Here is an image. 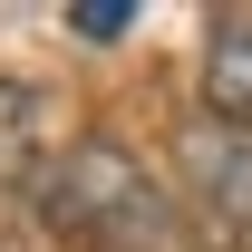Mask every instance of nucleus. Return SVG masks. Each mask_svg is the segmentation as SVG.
<instances>
[{"label":"nucleus","mask_w":252,"mask_h":252,"mask_svg":"<svg viewBox=\"0 0 252 252\" xmlns=\"http://www.w3.org/2000/svg\"><path fill=\"white\" fill-rule=\"evenodd\" d=\"M39 223L59 233L68 252H165L175 243V204L146 165L107 146V136H78L49 175H39Z\"/></svg>","instance_id":"obj_1"},{"label":"nucleus","mask_w":252,"mask_h":252,"mask_svg":"<svg viewBox=\"0 0 252 252\" xmlns=\"http://www.w3.org/2000/svg\"><path fill=\"white\" fill-rule=\"evenodd\" d=\"M49 165H59V156H49V107H39V88L0 78V194H10V185L39 194Z\"/></svg>","instance_id":"obj_2"},{"label":"nucleus","mask_w":252,"mask_h":252,"mask_svg":"<svg viewBox=\"0 0 252 252\" xmlns=\"http://www.w3.org/2000/svg\"><path fill=\"white\" fill-rule=\"evenodd\" d=\"M204 97H214L223 126H243V136H252V10L214 20V39H204Z\"/></svg>","instance_id":"obj_3"},{"label":"nucleus","mask_w":252,"mask_h":252,"mask_svg":"<svg viewBox=\"0 0 252 252\" xmlns=\"http://www.w3.org/2000/svg\"><path fill=\"white\" fill-rule=\"evenodd\" d=\"M194 185H204L214 223L252 233V136H194Z\"/></svg>","instance_id":"obj_4"},{"label":"nucleus","mask_w":252,"mask_h":252,"mask_svg":"<svg viewBox=\"0 0 252 252\" xmlns=\"http://www.w3.org/2000/svg\"><path fill=\"white\" fill-rule=\"evenodd\" d=\"M68 30H78V39H126V30H136V10H126V0H78Z\"/></svg>","instance_id":"obj_5"}]
</instances>
